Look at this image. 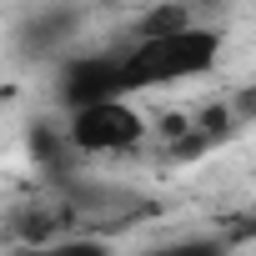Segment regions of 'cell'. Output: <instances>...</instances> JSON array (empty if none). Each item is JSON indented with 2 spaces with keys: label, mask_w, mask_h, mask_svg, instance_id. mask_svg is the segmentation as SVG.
<instances>
[{
  "label": "cell",
  "mask_w": 256,
  "mask_h": 256,
  "mask_svg": "<svg viewBox=\"0 0 256 256\" xmlns=\"http://www.w3.org/2000/svg\"><path fill=\"white\" fill-rule=\"evenodd\" d=\"M16 256H110V246L90 241V236H70V241H50V246H26Z\"/></svg>",
  "instance_id": "8992f818"
},
{
  "label": "cell",
  "mask_w": 256,
  "mask_h": 256,
  "mask_svg": "<svg viewBox=\"0 0 256 256\" xmlns=\"http://www.w3.org/2000/svg\"><path fill=\"white\" fill-rule=\"evenodd\" d=\"M126 96H131L126 50H96V56H76V60L60 66V100H66V110L126 100Z\"/></svg>",
  "instance_id": "3957f363"
},
{
  "label": "cell",
  "mask_w": 256,
  "mask_h": 256,
  "mask_svg": "<svg viewBox=\"0 0 256 256\" xmlns=\"http://www.w3.org/2000/svg\"><path fill=\"white\" fill-rule=\"evenodd\" d=\"M216 60H221V30L191 26V30H176L161 40H136L126 50V80H131V90L171 86L186 76H206Z\"/></svg>",
  "instance_id": "6da1fadb"
},
{
  "label": "cell",
  "mask_w": 256,
  "mask_h": 256,
  "mask_svg": "<svg viewBox=\"0 0 256 256\" xmlns=\"http://www.w3.org/2000/svg\"><path fill=\"white\" fill-rule=\"evenodd\" d=\"M196 16L186 6H156L136 20V40H161V36H176V30H191Z\"/></svg>",
  "instance_id": "277c9868"
},
{
  "label": "cell",
  "mask_w": 256,
  "mask_h": 256,
  "mask_svg": "<svg viewBox=\"0 0 256 256\" xmlns=\"http://www.w3.org/2000/svg\"><path fill=\"white\" fill-rule=\"evenodd\" d=\"M146 256H226V246L211 241V236H186V241H166V246H156Z\"/></svg>",
  "instance_id": "52a82bcc"
},
{
  "label": "cell",
  "mask_w": 256,
  "mask_h": 256,
  "mask_svg": "<svg viewBox=\"0 0 256 256\" xmlns=\"http://www.w3.org/2000/svg\"><path fill=\"white\" fill-rule=\"evenodd\" d=\"M141 136H146V120L136 116V106H126V100L86 106V110H70V120H66L70 151H86V156H120V151H136Z\"/></svg>",
  "instance_id": "7a4b0ae2"
},
{
  "label": "cell",
  "mask_w": 256,
  "mask_h": 256,
  "mask_svg": "<svg viewBox=\"0 0 256 256\" xmlns=\"http://www.w3.org/2000/svg\"><path fill=\"white\" fill-rule=\"evenodd\" d=\"M70 26H76V10H40V16H30V20H26L20 40H30V50H36V46H40V50H50Z\"/></svg>",
  "instance_id": "5b68a950"
}]
</instances>
